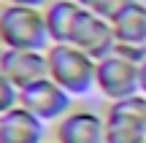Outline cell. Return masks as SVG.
Instances as JSON below:
<instances>
[{"label":"cell","mask_w":146,"mask_h":143,"mask_svg":"<svg viewBox=\"0 0 146 143\" xmlns=\"http://www.w3.org/2000/svg\"><path fill=\"white\" fill-rule=\"evenodd\" d=\"M52 46L43 11L0 3V49H27V51H46Z\"/></svg>","instance_id":"cell-1"},{"label":"cell","mask_w":146,"mask_h":143,"mask_svg":"<svg viewBox=\"0 0 146 143\" xmlns=\"http://www.w3.org/2000/svg\"><path fill=\"white\" fill-rule=\"evenodd\" d=\"M49 78L60 84L70 97H84L95 89L98 62L73 43H52L46 49Z\"/></svg>","instance_id":"cell-2"},{"label":"cell","mask_w":146,"mask_h":143,"mask_svg":"<svg viewBox=\"0 0 146 143\" xmlns=\"http://www.w3.org/2000/svg\"><path fill=\"white\" fill-rule=\"evenodd\" d=\"M103 119H106V143H146V97L143 95L108 103Z\"/></svg>","instance_id":"cell-3"},{"label":"cell","mask_w":146,"mask_h":143,"mask_svg":"<svg viewBox=\"0 0 146 143\" xmlns=\"http://www.w3.org/2000/svg\"><path fill=\"white\" fill-rule=\"evenodd\" d=\"M95 89L108 103L127 100V97L141 95V65L130 59L111 54V57L98 62V76H95Z\"/></svg>","instance_id":"cell-4"},{"label":"cell","mask_w":146,"mask_h":143,"mask_svg":"<svg viewBox=\"0 0 146 143\" xmlns=\"http://www.w3.org/2000/svg\"><path fill=\"white\" fill-rule=\"evenodd\" d=\"M19 105L25 111H30L35 119H41L43 124L54 127L62 116H68L73 111V97L46 76V78L19 89Z\"/></svg>","instance_id":"cell-5"},{"label":"cell","mask_w":146,"mask_h":143,"mask_svg":"<svg viewBox=\"0 0 146 143\" xmlns=\"http://www.w3.org/2000/svg\"><path fill=\"white\" fill-rule=\"evenodd\" d=\"M70 43L76 49H81L84 54H89L95 62H100V59L111 57L116 51V35H114L111 22L98 16V14H92V11H87V8L81 11V16L76 22Z\"/></svg>","instance_id":"cell-6"},{"label":"cell","mask_w":146,"mask_h":143,"mask_svg":"<svg viewBox=\"0 0 146 143\" xmlns=\"http://www.w3.org/2000/svg\"><path fill=\"white\" fill-rule=\"evenodd\" d=\"M57 143H106V119L92 108H73L54 124Z\"/></svg>","instance_id":"cell-7"},{"label":"cell","mask_w":146,"mask_h":143,"mask_svg":"<svg viewBox=\"0 0 146 143\" xmlns=\"http://www.w3.org/2000/svg\"><path fill=\"white\" fill-rule=\"evenodd\" d=\"M0 68L16 89L35 84L49 76L46 51H27V49H0Z\"/></svg>","instance_id":"cell-8"},{"label":"cell","mask_w":146,"mask_h":143,"mask_svg":"<svg viewBox=\"0 0 146 143\" xmlns=\"http://www.w3.org/2000/svg\"><path fill=\"white\" fill-rule=\"evenodd\" d=\"M49 140L46 124L22 105L0 116V143H43Z\"/></svg>","instance_id":"cell-9"},{"label":"cell","mask_w":146,"mask_h":143,"mask_svg":"<svg viewBox=\"0 0 146 143\" xmlns=\"http://www.w3.org/2000/svg\"><path fill=\"white\" fill-rule=\"evenodd\" d=\"M81 11L84 8L76 0H52V3L43 8V22H46V30H49L52 43H70Z\"/></svg>","instance_id":"cell-10"},{"label":"cell","mask_w":146,"mask_h":143,"mask_svg":"<svg viewBox=\"0 0 146 143\" xmlns=\"http://www.w3.org/2000/svg\"><path fill=\"white\" fill-rule=\"evenodd\" d=\"M116 43H130V46H146V3L133 0L130 5L119 11L111 19Z\"/></svg>","instance_id":"cell-11"},{"label":"cell","mask_w":146,"mask_h":143,"mask_svg":"<svg viewBox=\"0 0 146 143\" xmlns=\"http://www.w3.org/2000/svg\"><path fill=\"white\" fill-rule=\"evenodd\" d=\"M16 105H19V89L8 81V76L0 68V116L8 113L11 108H16Z\"/></svg>","instance_id":"cell-12"},{"label":"cell","mask_w":146,"mask_h":143,"mask_svg":"<svg viewBox=\"0 0 146 143\" xmlns=\"http://www.w3.org/2000/svg\"><path fill=\"white\" fill-rule=\"evenodd\" d=\"M130 3H133V0H95L87 11H92V14H98V16H103V19L111 22L125 5H130Z\"/></svg>","instance_id":"cell-13"},{"label":"cell","mask_w":146,"mask_h":143,"mask_svg":"<svg viewBox=\"0 0 146 143\" xmlns=\"http://www.w3.org/2000/svg\"><path fill=\"white\" fill-rule=\"evenodd\" d=\"M114 54H119V57L130 59V62H135V65H143V62H146V46H130V43H116V51H114Z\"/></svg>","instance_id":"cell-14"},{"label":"cell","mask_w":146,"mask_h":143,"mask_svg":"<svg viewBox=\"0 0 146 143\" xmlns=\"http://www.w3.org/2000/svg\"><path fill=\"white\" fill-rule=\"evenodd\" d=\"M8 3H16V5H27V8H38V11H43L52 0H8Z\"/></svg>","instance_id":"cell-15"},{"label":"cell","mask_w":146,"mask_h":143,"mask_svg":"<svg viewBox=\"0 0 146 143\" xmlns=\"http://www.w3.org/2000/svg\"><path fill=\"white\" fill-rule=\"evenodd\" d=\"M141 95L146 97V62L141 65Z\"/></svg>","instance_id":"cell-16"},{"label":"cell","mask_w":146,"mask_h":143,"mask_svg":"<svg viewBox=\"0 0 146 143\" xmlns=\"http://www.w3.org/2000/svg\"><path fill=\"white\" fill-rule=\"evenodd\" d=\"M76 3H78V5H81V8H89V5H92V3H95V0H76Z\"/></svg>","instance_id":"cell-17"},{"label":"cell","mask_w":146,"mask_h":143,"mask_svg":"<svg viewBox=\"0 0 146 143\" xmlns=\"http://www.w3.org/2000/svg\"><path fill=\"white\" fill-rule=\"evenodd\" d=\"M43 143H57V140H54V138H49V140H43Z\"/></svg>","instance_id":"cell-18"}]
</instances>
